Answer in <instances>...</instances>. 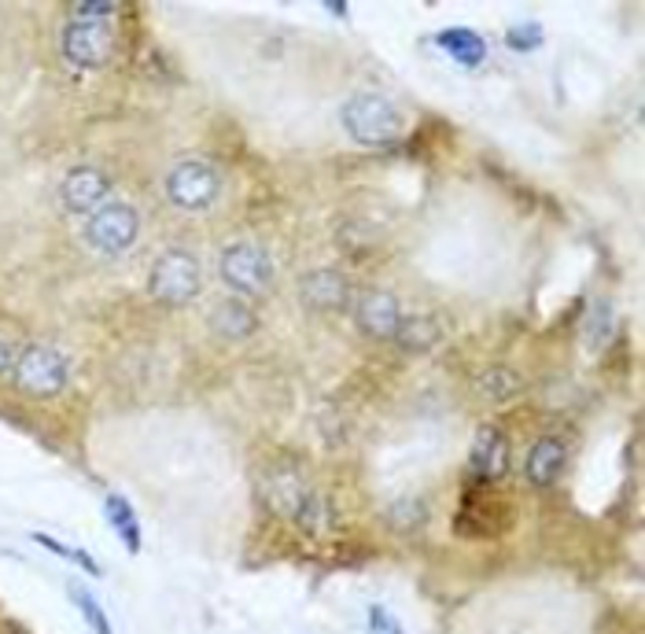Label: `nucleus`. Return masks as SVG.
Segmentation results:
<instances>
[{
  "label": "nucleus",
  "instance_id": "f257e3e1",
  "mask_svg": "<svg viewBox=\"0 0 645 634\" xmlns=\"http://www.w3.org/2000/svg\"><path fill=\"white\" fill-rule=\"evenodd\" d=\"M262 498H266V506L280 516V521L296 524V527H302V532L321 535L328 527L325 498L296 473V468H288V465L269 468L266 479H262Z\"/></svg>",
  "mask_w": 645,
  "mask_h": 634
},
{
  "label": "nucleus",
  "instance_id": "f03ea898",
  "mask_svg": "<svg viewBox=\"0 0 645 634\" xmlns=\"http://www.w3.org/2000/svg\"><path fill=\"white\" fill-rule=\"evenodd\" d=\"M339 119H344L347 133L366 148H387V145H395V140H403L406 133L403 111H398L384 92H355V97L344 103Z\"/></svg>",
  "mask_w": 645,
  "mask_h": 634
},
{
  "label": "nucleus",
  "instance_id": "7ed1b4c3",
  "mask_svg": "<svg viewBox=\"0 0 645 634\" xmlns=\"http://www.w3.org/2000/svg\"><path fill=\"white\" fill-rule=\"evenodd\" d=\"M204 288V274H199L196 255L185 248H167L148 269V296L159 307H185L192 303Z\"/></svg>",
  "mask_w": 645,
  "mask_h": 634
},
{
  "label": "nucleus",
  "instance_id": "20e7f679",
  "mask_svg": "<svg viewBox=\"0 0 645 634\" xmlns=\"http://www.w3.org/2000/svg\"><path fill=\"white\" fill-rule=\"evenodd\" d=\"M218 274H221V280H226V288L237 291L240 299H258L274 288V258L258 248V244L237 240L221 251Z\"/></svg>",
  "mask_w": 645,
  "mask_h": 634
},
{
  "label": "nucleus",
  "instance_id": "39448f33",
  "mask_svg": "<svg viewBox=\"0 0 645 634\" xmlns=\"http://www.w3.org/2000/svg\"><path fill=\"white\" fill-rule=\"evenodd\" d=\"M60 52L75 70H100L115 60V30L103 19H67Z\"/></svg>",
  "mask_w": 645,
  "mask_h": 634
},
{
  "label": "nucleus",
  "instance_id": "423d86ee",
  "mask_svg": "<svg viewBox=\"0 0 645 634\" xmlns=\"http://www.w3.org/2000/svg\"><path fill=\"white\" fill-rule=\"evenodd\" d=\"M218 192H221V174L207 159H181L167 174V199L178 210H189V215L215 207Z\"/></svg>",
  "mask_w": 645,
  "mask_h": 634
},
{
  "label": "nucleus",
  "instance_id": "0eeeda50",
  "mask_svg": "<svg viewBox=\"0 0 645 634\" xmlns=\"http://www.w3.org/2000/svg\"><path fill=\"white\" fill-rule=\"evenodd\" d=\"M67 377H70L67 358L56 347H44V344H33L22 350L16 358V369H11V380H16L19 392L33 398L60 395L67 387Z\"/></svg>",
  "mask_w": 645,
  "mask_h": 634
},
{
  "label": "nucleus",
  "instance_id": "6e6552de",
  "mask_svg": "<svg viewBox=\"0 0 645 634\" xmlns=\"http://www.w3.org/2000/svg\"><path fill=\"white\" fill-rule=\"evenodd\" d=\"M137 237H140V215L126 199H111V204H103L86 221L89 248H97L100 255H122L133 248Z\"/></svg>",
  "mask_w": 645,
  "mask_h": 634
},
{
  "label": "nucleus",
  "instance_id": "1a4fd4ad",
  "mask_svg": "<svg viewBox=\"0 0 645 634\" xmlns=\"http://www.w3.org/2000/svg\"><path fill=\"white\" fill-rule=\"evenodd\" d=\"M60 204L67 215H97L103 204H111V178L92 162L70 167L60 181Z\"/></svg>",
  "mask_w": 645,
  "mask_h": 634
},
{
  "label": "nucleus",
  "instance_id": "9d476101",
  "mask_svg": "<svg viewBox=\"0 0 645 634\" xmlns=\"http://www.w3.org/2000/svg\"><path fill=\"white\" fill-rule=\"evenodd\" d=\"M468 479L476 487H495L509 476V439L498 425H484L468 450Z\"/></svg>",
  "mask_w": 645,
  "mask_h": 634
},
{
  "label": "nucleus",
  "instance_id": "9b49d317",
  "mask_svg": "<svg viewBox=\"0 0 645 634\" xmlns=\"http://www.w3.org/2000/svg\"><path fill=\"white\" fill-rule=\"evenodd\" d=\"M513 524V506L506 498L498 495H465L462 509H457V532L468 535V538H490V535H502L506 527Z\"/></svg>",
  "mask_w": 645,
  "mask_h": 634
},
{
  "label": "nucleus",
  "instance_id": "f8f14e48",
  "mask_svg": "<svg viewBox=\"0 0 645 634\" xmlns=\"http://www.w3.org/2000/svg\"><path fill=\"white\" fill-rule=\"evenodd\" d=\"M355 321L369 339H395L398 325H403V307L391 291L384 288H369L361 291L355 303Z\"/></svg>",
  "mask_w": 645,
  "mask_h": 634
},
{
  "label": "nucleus",
  "instance_id": "ddd939ff",
  "mask_svg": "<svg viewBox=\"0 0 645 634\" xmlns=\"http://www.w3.org/2000/svg\"><path fill=\"white\" fill-rule=\"evenodd\" d=\"M568 465V443L560 436H538L532 446H527L524 457V479L538 491H549L560 479Z\"/></svg>",
  "mask_w": 645,
  "mask_h": 634
},
{
  "label": "nucleus",
  "instance_id": "4468645a",
  "mask_svg": "<svg viewBox=\"0 0 645 634\" xmlns=\"http://www.w3.org/2000/svg\"><path fill=\"white\" fill-rule=\"evenodd\" d=\"M299 296H302V303H307L310 310L336 314V310H347L350 285H347V277L339 274V269H314V274L302 277Z\"/></svg>",
  "mask_w": 645,
  "mask_h": 634
},
{
  "label": "nucleus",
  "instance_id": "2eb2a0df",
  "mask_svg": "<svg viewBox=\"0 0 645 634\" xmlns=\"http://www.w3.org/2000/svg\"><path fill=\"white\" fill-rule=\"evenodd\" d=\"M436 49L447 52L454 63H462L468 70L487 60V41L479 38L476 30H465V27H454V30L436 33Z\"/></svg>",
  "mask_w": 645,
  "mask_h": 634
},
{
  "label": "nucleus",
  "instance_id": "dca6fc26",
  "mask_svg": "<svg viewBox=\"0 0 645 634\" xmlns=\"http://www.w3.org/2000/svg\"><path fill=\"white\" fill-rule=\"evenodd\" d=\"M103 513H108V524L111 532L119 535V543L126 546V554H140V546H145V535H140V516L137 509L129 506L126 495H108L103 498Z\"/></svg>",
  "mask_w": 645,
  "mask_h": 634
},
{
  "label": "nucleus",
  "instance_id": "f3484780",
  "mask_svg": "<svg viewBox=\"0 0 645 634\" xmlns=\"http://www.w3.org/2000/svg\"><path fill=\"white\" fill-rule=\"evenodd\" d=\"M210 325H215V333L226 336V339H248L258 328V317H255V310L248 307V303L232 296V299L218 303L215 317H210Z\"/></svg>",
  "mask_w": 645,
  "mask_h": 634
},
{
  "label": "nucleus",
  "instance_id": "a211bd4d",
  "mask_svg": "<svg viewBox=\"0 0 645 634\" xmlns=\"http://www.w3.org/2000/svg\"><path fill=\"white\" fill-rule=\"evenodd\" d=\"M395 339L403 344L406 350H414V355H425V350H431L443 339L439 333V321L436 317H428V314H414V317H406L403 314V325H398V333Z\"/></svg>",
  "mask_w": 645,
  "mask_h": 634
},
{
  "label": "nucleus",
  "instance_id": "6ab92c4d",
  "mask_svg": "<svg viewBox=\"0 0 645 634\" xmlns=\"http://www.w3.org/2000/svg\"><path fill=\"white\" fill-rule=\"evenodd\" d=\"M67 591H70V602H75V608H78V616L86 620V627L92 634H115L108 613H103V605L97 602V594H89L81 583H70Z\"/></svg>",
  "mask_w": 645,
  "mask_h": 634
},
{
  "label": "nucleus",
  "instance_id": "aec40b11",
  "mask_svg": "<svg viewBox=\"0 0 645 634\" xmlns=\"http://www.w3.org/2000/svg\"><path fill=\"white\" fill-rule=\"evenodd\" d=\"M33 543L44 546V549H49V554H56V557L70 561V565H78L81 572H89L92 579H100V575H103V568H100V561H97V557H89L86 549H78V546H67V543H60V538L49 535V532H33Z\"/></svg>",
  "mask_w": 645,
  "mask_h": 634
},
{
  "label": "nucleus",
  "instance_id": "412c9836",
  "mask_svg": "<svg viewBox=\"0 0 645 634\" xmlns=\"http://www.w3.org/2000/svg\"><path fill=\"white\" fill-rule=\"evenodd\" d=\"M608 336H613V307H608V303H597L591 317H586V347L602 350L608 344Z\"/></svg>",
  "mask_w": 645,
  "mask_h": 634
},
{
  "label": "nucleus",
  "instance_id": "4be33fe9",
  "mask_svg": "<svg viewBox=\"0 0 645 634\" xmlns=\"http://www.w3.org/2000/svg\"><path fill=\"white\" fill-rule=\"evenodd\" d=\"M506 44L513 52H535L543 44V27L538 22H516L506 30Z\"/></svg>",
  "mask_w": 645,
  "mask_h": 634
},
{
  "label": "nucleus",
  "instance_id": "5701e85b",
  "mask_svg": "<svg viewBox=\"0 0 645 634\" xmlns=\"http://www.w3.org/2000/svg\"><path fill=\"white\" fill-rule=\"evenodd\" d=\"M366 620H369V631H373V634H406L403 624H398V620H395L391 608H384V605H377V602H373V605L366 608Z\"/></svg>",
  "mask_w": 645,
  "mask_h": 634
},
{
  "label": "nucleus",
  "instance_id": "b1692460",
  "mask_svg": "<svg viewBox=\"0 0 645 634\" xmlns=\"http://www.w3.org/2000/svg\"><path fill=\"white\" fill-rule=\"evenodd\" d=\"M516 387H520V384H516V377H509L506 369H490L487 380H484V392H487V398H495V403H502L506 395H513Z\"/></svg>",
  "mask_w": 645,
  "mask_h": 634
},
{
  "label": "nucleus",
  "instance_id": "393cba45",
  "mask_svg": "<svg viewBox=\"0 0 645 634\" xmlns=\"http://www.w3.org/2000/svg\"><path fill=\"white\" fill-rule=\"evenodd\" d=\"M70 16H75V19H103V22H108L111 16H119V4H111V0H89V4H70Z\"/></svg>",
  "mask_w": 645,
  "mask_h": 634
},
{
  "label": "nucleus",
  "instance_id": "a878e982",
  "mask_svg": "<svg viewBox=\"0 0 645 634\" xmlns=\"http://www.w3.org/2000/svg\"><path fill=\"white\" fill-rule=\"evenodd\" d=\"M16 358H19V350H16V344L0 333V373H11L16 369Z\"/></svg>",
  "mask_w": 645,
  "mask_h": 634
},
{
  "label": "nucleus",
  "instance_id": "bb28decb",
  "mask_svg": "<svg viewBox=\"0 0 645 634\" xmlns=\"http://www.w3.org/2000/svg\"><path fill=\"white\" fill-rule=\"evenodd\" d=\"M325 8L333 11V16H339V19L347 16V4H339V0H325Z\"/></svg>",
  "mask_w": 645,
  "mask_h": 634
},
{
  "label": "nucleus",
  "instance_id": "cd10ccee",
  "mask_svg": "<svg viewBox=\"0 0 645 634\" xmlns=\"http://www.w3.org/2000/svg\"><path fill=\"white\" fill-rule=\"evenodd\" d=\"M498 634H524V631H498Z\"/></svg>",
  "mask_w": 645,
  "mask_h": 634
}]
</instances>
